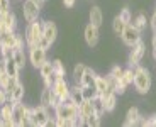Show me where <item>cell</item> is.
<instances>
[{"instance_id": "8", "label": "cell", "mask_w": 156, "mask_h": 127, "mask_svg": "<svg viewBox=\"0 0 156 127\" xmlns=\"http://www.w3.org/2000/svg\"><path fill=\"white\" fill-rule=\"evenodd\" d=\"M121 39H122V42H124L126 46L131 48L134 42H137V41L141 39V32L137 31L133 24L129 22V24H126L124 31H122V34H121Z\"/></svg>"}, {"instance_id": "34", "label": "cell", "mask_w": 156, "mask_h": 127, "mask_svg": "<svg viewBox=\"0 0 156 127\" xmlns=\"http://www.w3.org/2000/svg\"><path fill=\"white\" fill-rule=\"evenodd\" d=\"M119 17H121V19L124 20L126 24H129L131 20H133V16H131V10H129L127 7H124L121 12H119Z\"/></svg>"}, {"instance_id": "9", "label": "cell", "mask_w": 156, "mask_h": 127, "mask_svg": "<svg viewBox=\"0 0 156 127\" xmlns=\"http://www.w3.org/2000/svg\"><path fill=\"white\" fill-rule=\"evenodd\" d=\"M46 59H48L46 49H43V48H39V46L29 48V61H31V65L34 66V68L39 69Z\"/></svg>"}, {"instance_id": "3", "label": "cell", "mask_w": 156, "mask_h": 127, "mask_svg": "<svg viewBox=\"0 0 156 127\" xmlns=\"http://www.w3.org/2000/svg\"><path fill=\"white\" fill-rule=\"evenodd\" d=\"M43 36V22L41 20H34V22H29L26 31H24V39H26V46L27 48H34L37 46V41Z\"/></svg>"}, {"instance_id": "4", "label": "cell", "mask_w": 156, "mask_h": 127, "mask_svg": "<svg viewBox=\"0 0 156 127\" xmlns=\"http://www.w3.org/2000/svg\"><path fill=\"white\" fill-rule=\"evenodd\" d=\"M51 115H49V108L44 107V105H39V107H34L31 115V125L36 127H46L48 122H49Z\"/></svg>"}, {"instance_id": "28", "label": "cell", "mask_w": 156, "mask_h": 127, "mask_svg": "<svg viewBox=\"0 0 156 127\" xmlns=\"http://www.w3.org/2000/svg\"><path fill=\"white\" fill-rule=\"evenodd\" d=\"M131 24H133L134 27H136L139 32H143L146 29V24H148V20H146V16L144 14H137L136 17H134L133 20H131Z\"/></svg>"}, {"instance_id": "6", "label": "cell", "mask_w": 156, "mask_h": 127, "mask_svg": "<svg viewBox=\"0 0 156 127\" xmlns=\"http://www.w3.org/2000/svg\"><path fill=\"white\" fill-rule=\"evenodd\" d=\"M146 54V44L143 39H139L137 42H134L131 46V53H129V66H136L141 63V59Z\"/></svg>"}, {"instance_id": "20", "label": "cell", "mask_w": 156, "mask_h": 127, "mask_svg": "<svg viewBox=\"0 0 156 127\" xmlns=\"http://www.w3.org/2000/svg\"><path fill=\"white\" fill-rule=\"evenodd\" d=\"M53 95H55V92H53L51 88H48V86H44V88L41 90V95H39V104L44 105V107H48V108H51Z\"/></svg>"}, {"instance_id": "14", "label": "cell", "mask_w": 156, "mask_h": 127, "mask_svg": "<svg viewBox=\"0 0 156 127\" xmlns=\"http://www.w3.org/2000/svg\"><path fill=\"white\" fill-rule=\"evenodd\" d=\"M43 36L51 44L58 39V27L53 20H43Z\"/></svg>"}, {"instance_id": "37", "label": "cell", "mask_w": 156, "mask_h": 127, "mask_svg": "<svg viewBox=\"0 0 156 127\" xmlns=\"http://www.w3.org/2000/svg\"><path fill=\"white\" fill-rule=\"evenodd\" d=\"M146 127H156V115H149L146 117Z\"/></svg>"}, {"instance_id": "16", "label": "cell", "mask_w": 156, "mask_h": 127, "mask_svg": "<svg viewBox=\"0 0 156 127\" xmlns=\"http://www.w3.org/2000/svg\"><path fill=\"white\" fill-rule=\"evenodd\" d=\"M2 16H4L5 31H16L17 29V17L14 14V10H5V12H2Z\"/></svg>"}, {"instance_id": "1", "label": "cell", "mask_w": 156, "mask_h": 127, "mask_svg": "<svg viewBox=\"0 0 156 127\" xmlns=\"http://www.w3.org/2000/svg\"><path fill=\"white\" fill-rule=\"evenodd\" d=\"M134 68V88H136L137 93H141V95H146V93H149V90H151L153 86V78H151V73H149L148 68H143L141 65H136L133 66Z\"/></svg>"}, {"instance_id": "29", "label": "cell", "mask_w": 156, "mask_h": 127, "mask_svg": "<svg viewBox=\"0 0 156 127\" xmlns=\"http://www.w3.org/2000/svg\"><path fill=\"white\" fill-rule=\"evenodd\" d=\"M82 93H83V100H94L95 97H98V93H97V90H95L94 85L82 86Z\"/></svg>"}, {"instance_id": "5", "label": "cell", "mask_w": 156, "mask_h": 127, "mask_svg": "<svg viewBox=\"0 0 156 127\" xmlns=\"http://www.w3.org/2000/svg\"><path fill=\"white\" fill-rule=\"evenodd\" d=\"M39 14H41V7H39L36 2L32 0H24L22 4V16L26 22H34V20L39 19Z\"/></svg>"}, {"instance_id": "7", "label": "cell", "mask_w": 156, "mask_h": 127, "mask_svg": "<svg viewBox=\"0 0 156 127\" xmlns=\"http://www.w3.org/2000/svg\"><path fill=\"white\" fill-rule=\"evenodd\" d=\"M55 117L56 119H73V120H76L78 105H65L61 102V104L55 108Z\"/></svg>"}, {"instance_id": "40", "label": "cell", "mask_w": 156, "mask_h": 127, "mask_svg": "<svg viewBox=\"0 0 156 127\" xmlns=\"http://www.w3.org/2000/svg\"><path fill=\"white\" fill-rule=\"evenodd\" d=\"M75 4H76V0H63V5H65L66 9L75 7Z\"/></svg>"}, {"instance_id": "43", "label": "cell", "mask_w": 156, "mask_h": 127, "mask_svg": "<svg viewBox=\"0 0 156 127\" xmlns=\"http://www.w3.org/2000/svg\"><path fill=\"white\" fill-rule=\"evenodd\" d=\"M151 44H153V49H156V32L153 34V39H151Z\"/></svg>"}, {"instance_id": "36", "label": "cell", "mask_w": 156, "mask_h": 127, "mask_svg": "<svg viewBox=\"0 0 156 127\" xmlns=\"http://www.w3.org/2000/svg\"><path fill=\"white\" fill-rule=\"evenodd\" d=\"M37 46H39V48H43V49H46V51H48V49L51 48V42L48 41V39L44 37V36H41V39L37 41Z\"/></svg>"}, {"instance_id": "26", "label": "cell", "mask_w": 156, "mask_h": 127, "mask_svg": "<svg viewBox=\"0 0 156 127\" xmlns=\"http://www.w3.org/2000/svg\"><path fill=\"white\" fill-rule=\"evenodd\" d=\"M53 76L56 78H65L66 76V68H65V65H63L59 59H55L53 61Z\"/></svg>"}, {"instance_id": "23", "label": "cell", "mask_w": 156, "mask_h": 127, "mask_svg": "<svg viewBox=\"0 0 156 127\" xmlns=\"http://www.w3.org/2000/svg\"><path fill=\"white\" fill-rule=\"evenodd\" d=\"M12 58H14V61L17 63V66H19L20 69L26 68L27 54H26V51H24V49H14V54H12Z\"/></svg>"}, {"instance_id": "44", "label": "cell", "mask_w": 156, "mask_h": 127, "mask_svg": "<svg viewBox=\"0 0 156 127\" xmlns=\"http://www.w3.org/2000/svg\"><path fill=\"white\" fill-rule=\"evenodd\" d=\"M153 58L156 59V49H153Z\"/></svg>"}, {"instance_id": "19", "label": "cell", "mask_w": 156, "mask_h": 127, "mask_svg": "<svg viewBox=\"0 0 156 127\" xmlns=\"http://www.w3.org/2000/svg\"><path fill=\"white\" fill-rule=\"evenodd\" d=\"M141 115V112H139V108L137 107H131L127 110V114H126V120H124V125L126 127H133V125H136V120H137V117Z\"/></svg>"}, {"instance_id": "21", "label": "cell", "mask_w": 156, "mask_h": 127, "mask_svg": "<svg viewBox=\"0 0 156 127\" xmlns=\"http://www.w3.org/2000/svg\"><path fill=\"white\" fill-rule=\"evenodd\" d=\"M92 114H94V104H92V100H83L82 104L78 105V115L80 117L87 119Z\"/></svg>"}, {"instance_id": "33", "label": "cell", "mask_w": 156, "mask_h": 127, "mask_svg": "<svg viewBox=\"0 0 156 127\" xmlns=\"http://www.w3.org/2000/svg\"><path fill=\"white\" fill-rule=\"evenodd\" d=\"M102 117L100 115H97V114H92V115H88L85 119V125H88V127H100V124H102Z\"/></svg>"}, {"instance_id": "31", "label": "cell", "mask_w": 156, "mask_h": 127, "mask_svg": "<svg viewBox=\"0 0 156 127\" xmlns=\"http://www.w3.org/2000/svg\"><path fill=\"white\" fill-rule=\"evenodd\" d=\"M53 75V61H44L43 63V66L39 68V76L41 78H48V76H51Z\"/></svg>"}, {"instance_id": "17", "label": "cell", "mask_w": 156, "mask_h": 127, "mask_svg": "<svg viewBox=\"0 0 156 127\" xmlns=\"http://www.w3.org/2000/svg\"><path fill=\"white\" fill-rule=\"evenodd\" d=\"M16 37H17V32L16 31H5L4 34L0 36V44L2 48H16Z\"/></svg>"}, {"instance_id": "42", "label": "cell", "mask_w": 156, "mask_h": 127, "mask_svg": "<svg viewBox=\"0 0 156 127\" xmlns=\"http://www.w3.org/2000/svg\"><path fill=\"white\" fill-rule=\"evenodd\" d=\"M32 2H36V4L39 5V7L43 9V7H44V2H46V0H32Z\"/></svg>"}, {"instance_id": "32", "label": "cell", "mask_w": 156, "mask_h": 127, "mask_svg": "<svg viewBox=\"0 0 156 127\" xmlns=\"http://www.w3.org/2000/svg\"><path fill=\"white\" fill-rule=\"evenodd\" d=\"M92 104H94V112L97 114V115H104L105 114V108H104V102H102V98H100V95L98 97H95L94 100H92Z\"/></svg>"}, {"instance_id": "38", "label": "cell", "mask_w": 156, "mask_h": 127, "mask_svg": "<svg viewBox=\"0 0 156 127\" xmlns=\"http://www.w3.org/2000/svg\"><path fill=\"white\" fill-rule=\"evenodd\" d=\"M0 10H10V0H0Z\"/></svg>"}, {"instance_id": "45", "label": "cell", "mask_w": 156, "mask_h": 127, "mask_svg": "<svg viewBox=\"0 0 156 127\" xmlns=\"http://www.w3.org/2000/svg\"><path fill=\"white\" fill-rule=\"evenodd\" d=\"M154 14H156V9H154Z\"/></svg>"}, {"instance_id": "24", "label": "cell", "mask_w": 156, "mask_h": 127, "mask_svg": "<svg viewBox=\"0 0 156 127\" xmlns=\"http://www.w3.org/2000/svg\"><path fill=\"white\" fill-rule=\"evenodd\" d=\"M24 95H26V86L19 81V83L14 86V90H12V102H14V104H16V102H22Z\"/></svg>"}, {"instance_id": "39", "label": "cell", "mask_w": 156, "mask_h": 127, "mask_svg": "<svg viewBox=\"0 0 156 127\" xmlns=\"http://www.w3.org/2000/svg\"><path fill=\"white\" fill-rule=\"evenodd\" d=\"M149 27L153 29V32H156V14H153L151 19H149Z\"/></svg>"}, {"instance_id": "2", "label": "cell", "mask_w": 156, "mask_h": 127, "mask_svg": "<svg viewBox=\"0 0 156 127\" xmlns=\"http://www.w3.org/2000/svg\"><path fill=\"white\" fill-rule=\"evenodd\" d=\"M34 107L26 105L22 102H16L14 104V112H12V122L14 127H24V125H31V115Z\"/></svg>"}, {"instance_id": "10", "label": "cell", "mask_w": 156, "mask_h": 127, "mask_svg": "<svg viewBox=\"0 0 156 127\" xmlns=\"http://www.w3.org/2000/svg\"><path fill=\"white\" fill-rule=\"evenodd\" d=\"M83 36H85V42L88 48H95L98 44V39H100V32H98V27H95L94 24H87L85 31H83Z\"/></svg>"}, {"instance_id": "41", "label": "cell", "mask_w": 156, "mask_h": 127, "mask_svg": "<svg viewBox=\"0 0 156 127\" xmlns=\"http://www.w3.org/2000/svg\"><path fill=\"white\" fill-rule=\"evenodd\" d=\"M7 102V97H5V90L4 88H0V105L5 104Z\"/></svg>"}, {"instance_id": "13", "label": "cell", "mask_w": 156, "mask_h": 127, "mask_svg": "<svg viewBox=\"0 0 156 127\" xmlns=\"http://www.w3.org/2000/svg\"><path fill=\"white\" fill-rule=\"evenodd\" d=\"M102 102H104V108H105V112H114L117 107V93L114 92V90H107V92H104L100 95Z\"/></svg>"}, {"instance_id": "12", "label": "cell", "mask_w": 156, "mask_h": 127, "mask_svg": "<svg viewBox=\"0 0 156 127\" xmlns=\"http://www.w3.org/2000/svg\"><path fill=\"white\" fill-rule=\"evenodd\" d=\"M70 88H71V85H68V81L65 78H56L53 86H51V90L55 92V95H58L61 100L70 95Z\"/></svg>"}, {"instance_id": "25", "label": "cell", "mask_w": 156, "mask_h": 127, "mask_svg": "<svg viewBox=\"0 0 156 127\" xmlns=\"http://www.w3.org/2000/svg\"><path fill=\"white\" fill-rule=\"evenodd\" d=\"M85 68H87V66L83 65V63H76V65H75L73 73H71V78H73V83H76V85H80V83H82V76H83V73H85Z\"/></svg>"}, {"instance_id": "35", "label": "cell", "mask_w": 156, "mask_h": 127, "mask_svg": "<svg viewBox=\"0 0 156 127\" xmlns=\"http://www.w3.org/2000/svg\"><path fill=\"white\" fill-rule=\"evenodd\" d=\"M122 73H124V69H122L119 65L112 66V69H110V75H112V76H115V78H121Z\"/></svg>"}, {"instance_id": "27", "label": "cell", "mask_w": 156, "mask_h": 127, "mask_svg": "<svg viewBox=\"0 0 156 127\" xmlns=\"http://www.w3.org/2000/svg\"><path fill=\"white\" fill-rule=\"evenodd\" d=\"M95 76H97V73H95L92 68H88L87 66L85 68V73H83V76H82V86H87V85H94L95 83Z\"/></svg>"}, {"instance_id": "11", "label": "cell", "mask_w": 156, "mask_h": 127, "mask_svg": "<svg viewBox=\"0 0 156 127\" xmlns=\"http://www.w3.org/2000/svg\"><path fill=\"white\" fill-rule=\"evenodd\" d=\"M12 112H14V102H5V104L0 105V127H14L12 122Z\"/></svg>"}, {"instance_id": "18", "label": "cell", "mask_w": 156, "mask_h": 127, "mask_svg": "<svg viewBox=\"0 0 156 127\" xmlns=\"http://www.w3.org/2000/svg\"><path fill=\"white\" fill-rule=\"evenodd\" d=\"M4 69L9 76H14V78H19V73H20V68L17 66V63L14 61V58H9V59H4Z\"/></svg>"}, {"instance_id": "15", "label": "cell", "mask_w": 156, "mask_h": 127, "mask_svg": "<svg viewBox=\"0 0 156 127\" xmlns=\"http://www.w3.org/2000/svg\"><path fill=\"white\" fill-rule=\"evenodd\" d=\"M88 19H90V24H94L95 27L100 29V26L104 24V12L98 5H94L90 9V14H88Z\"/></svg>"}, {"instance_id": "30", "label": "cell", "mask_w": 156, "mask_h": 127, "mask_svg": "<svg viewBox=\"0 0 156 127\" xmlns=\"http://www.w3.org/2000/svg\"><path fill=\"white\" fill-rule=\"evenodd\" d=\"M124 27H126V22L121 19V17H119V16L114 17V20H112V31H114V34L121 36L122 31H124Z\"/></svg>"}, {"instance_id": "22", "label": "cell", "mask_w": 156, "mask_h": 127, "mask_svg": "<svg viewBox=\"0 0 156 127\" xmlns=\"http://www.w3.org/2000/svg\"><path fill=\"white\" fill-rule=\"evenodd\" d=\"M94 86H95V90H97L98 95H102L104 92H107V90H109V83H107L105 75H104V76H102V75H97V76H95Z\"/></svg>"}]
</instances>
